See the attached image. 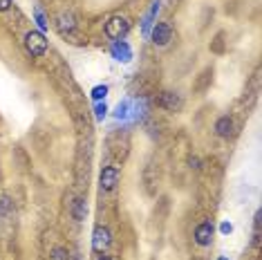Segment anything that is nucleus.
<instances>
[{
  "instance_id": "obj_9",
  "label": "nucleus",
  "mask_w": 262,
  "mask_h": 260,
  "mask_svg": "<svg viewBox=\"0 0 262 260\" xmlns=\"http://www.w3.org/2000/svg\"><path fill=\"white\" fill-rule=\"evenodd\" d=\"M159 5H162V0H152L150 9L146 11L144 20H141V34L148 38V34H150V29L155 27V20H157V14H159Z\"/></svg>"
},
{
  "instance_id": "obj_14",
  "label": "nucleus",
  "mask_w": 262,
  "mask_h": 260,
  "mask_svg": "<svg viewBox=\"0 0 262 260\" xmlns=\"http://www.w3.org/2000/svg\"><path fill=\"white\" fill-rule=\"evenodd\" d=\"M34 18H36L38 32H45V29L50 27V23H47V18H45V14H43V9L40 7H34Z\"/></svg>"
},
{
  "instance_id": "obj_15",
  "label": "nucleus",
  "mask_w": 262,
  "mask_h": 260,
  "mask_svg": "<svg viewBox=\"0 0 262 260\" xmlns=\"http://www.w3.org/2000/svg\"><path fill=\"white\" fill-rule=\"evenodd\" d=\"M90 97L94 99V101H105V97H108V85H94Z\"/></svg>"
},
{
  "instance_id": "obj_16",
  "label": "nucleus",
  "mask_w": 262,
  "mask_h": 260,
  "mask_svg": "<svg viewBox=\"0 0 262 260\" xmlns=\"http://www.w3.org/2000/svg\"><path fill=\"white\" fill-rule=\"evenodd\" d=\"M105 115H108V105H105V101H97V105H94V117H97V121H103Z\"/></svg>"
},
{
  "instance_id": "obj_7",
  "label": "nucleus",
  "mask_w": 262,
  "mask_h": 260,
  "mask_svg": "<svg viewBox=\"0 0 262 260\" xmlns=\"http://www.w3.org/2000/svg\"><path fill=\"white\" fill-rule=\"evenodd\" d=\"M159 105H162L164 110H168V112H177V110H182L184 99L177 92L166 90V92H162V97H159Z\"/></svg>"
},
{
  "instance_id": "obj_6",
  "label": "nucleus",
  "mask_w": 262,
  "mask_h": 260,
  "mask_svg": "<svg viewBox=\"0 0 262 260\" xmlns=\"http://www.w3.org/2000/svg\"><path fill=\"white\" fill-rule=\"evenodd\" d=\"M110 54L119 63H130L133 61V50H130V45L126 43V40H115L112 47H110Z\"/></svg>"
},
{
  "instance_id": "obj_12",
  "label": "nucleus",
  "mask_w": 262,
  "mask_h": 260,
  "mask_svg": "<svg viewBox=\"0 0 262 260\" xmlns=\"http://www.w3.org/2000/svg\"><path fill=\"white\" fill-rule=\"evenodd\" d=\"M85 213H88V206H85V200L83 198H76L74 204H72V218L76 222L85 220Z\"/></svg>"
},
{
  "instance_id": "obj_10",
  "label": "nucleus",
  "mask_w": 262,
  "mask_h": 260,
  "mask_svg": "<svg viewBox=\"0 0 262 260\" xmlns=\"http://www.w3.org/2000/svg\"><path fill=\"white\" fill-rule=\"evenodd\" d=\"M195 242L200 247H208L213 242V224L211 222H202L195 229Z\"/></svg>"
},
{
  "instance_id": "obj_2",
  "label": "nucleus",
  "mask_w": 262,
  "mask_h": 260,
  "mask_svg": "<svg viewBox=\"0 0 262 260\" xmlns=\"http://www.w3.org/2000/svg\"><path fill=\"white\" fill-rule=\"evenodd\" d=\"M25 50H27V54L29 56H45V52H47V38H45V34L43 32H38V29H32V32H27L25 34Z\"/></svg>"
},
{
  "instance_id": "obj_20",
  "label": "nucleus",
  "mask_w": 262,
  "mask_h": 260,
  "mask_svg": "<svg viewBox=\"0 0 262 260\" xmlns=\"http://www.w3.org/2000/svg\"><path fill=\"white\" fill-rule=\"evenodd\" d=\"M11 3H14V0H0V11H7L11 7Z\"/></svg>"
},
{
  "instance_id": "obj_19",
  "label": "nucleus",
  "mask_w": 262,
  "mask_h": 260,
  "mask_svg": "<svg viewBox=\"0 0 262 260\" xmlns=\"http://www.w3.org/2000/svg\"><path fill=\"white\" fill-rule=\"evenodd\" d=\"M220 231H222L224 235H229L231 231H233V224H231V222H222V224H220Z\"/></svg>"
},
{
  "instance_id": "obj_21",
  "label": "nucleus",
  "mask_w": 262,
  "mask_h": 260,
  "mask_svg": "<svg viewBox=\"0 0 262 260\" xmlns=\"http://www.w3.org/2000/svg\"><path fill=\"white\" fill-rule=\"evenodd\" d=\"M97 260H112V258H108V256H99Z\"/></svg>"
},
{
  "instance_id": "obj_11",
  "label": "nucleus",
  "mask_w": 262,
  "mask_h": 260,
  "mask_svg": "<svg viewBox=\"0 0 262 260\" xmlns=\"http://www.w3.org/2000/svg\"><path fill=\"white\" fill-rule=\"evenodd\" d=\"M231 133H233V121H231V117H220L215 121V135L217 137H229Z\"/></svg>"
},
{
  "instance_id": "obj_17",
  "label": "nucleus",
  "mask_w": 262,
  "mask_h": 260,
  "mask_svg": "<svg viewBox=\"0 0 262 260\" xmlns=\"http://www.w3.org/2000/svg\"><path fill=\"white\" fill-rule=\"evenodd\" d=\"M11 209H14V204H11V200L7 198V195H3V198H0V215H7Z\"/></svg>"
},
{
  "instance_id": "obj_3",
  "label": "nucleus",
  "mask_w": 262,
  "mask_h": 260,
  "mask_svg": "<svg viewBox=\"0 0 262 260\" xmlns=\"http://www.w3.org/2000/svg\"><path fill=\"white\" fill-rule=\"evenodd\" d=\"M110 245H112L110 229L108 227H101V224H99V227L94 229V233H92V249L97 251V253H105Z\"/></svg>"
},
{
  "instance_id": "obj_4",
  "label": "nucleus",
  "mask_w": 262,
  "mask_h": 260,
  "mask_svg": "<svg viewBox=\"0 0 262 260\" xmlns=\"http://www.w3.org/2000/svg\"><path fill=\"white\" fill-rule=\"evenodd\" d=\"M119 184V168L117 166H103L101 168V175H99V186L103 193H110L115 191Z\"/></svg>"
},
{
  "instance_id": "obj_5",
  "label": "nucleus",
  "mask_w": 262,
  "mask_h": 260,
  "mask_svg": "<svg viewBox=\"0 0 262 260\" xmlns=\"http://www.w3.org/2000/svg\"><path fill=\"white\" fill-rule=\"evenodd\" d=\"M148 38H150L155 45H168V40L172 38V29H170L168 23H155V27L150 29Z\"/></svg>"
},
{
  "instance_id": "obj_8",
  "label": "nucleus",
  "mask_w": 262,
  "mask_h": 260,
  "mask_svg": "<svg viewBox=\"0 0 262 260\" xmlns=\"http://www.w3.org/2000/svg\"><path fill=\"white\" fill-rule=\"evenodd\" d=\"M56 29L63 34V36H68V34H74V29H76V16L72 14V11H63V14H58Z\"/></svg>"
},
{
  "instance_id": "obj_18",
  "label": "nucleus",
  "mask_w": 262,
  "mask_h": 260,
  "mask_svg": "<svg viewBox=\"0 0 262 260\" xmlns=\"http://www.w3.org/2000/svg\"><path fill=\"white\" fill-rule=\"evenodd\" d=\"M52 260H70V251L63 249V247H56V249L52 251Z\"/></svg>"
},
{
  "instance_id": "obj_22",
  "label": "nucleus",
  "mask_w": 262,
  "mask_h": 260,
  "mask_svg": "<svg viewBox=\"0 0 262 260\" xmlns=\"http://www.w3.org/2000/svg\"><path fill=\"white\" fill-rule=\"evenodd\" d=\"M220 260H226V258H220Z\"/></svg>"
},
{
  "instance_id": "obj_13",
  "label": "nucleus",
  "mask_w": 262,
  "mask_h": 260,
  "mask_svg": "<svg viewBox=\"0 0 262 260\" xmlns=\"http://www.w3.org/2000/svg\"><path fill=\"white\" fill-rule=\"evenodd\" d=\"M130 105H133V101H130V99H123V101L117 105V110H115V119H119V121L128 119V115H130Z\"/></svg>"
},
{
  "instance_id": "obj_1",
  "label": "nucleus",
  "mask_w": 262,
  "mask_h": 260,
  "mask_svg": "<svg viewBox=\"0 0 262 260\" xmlns=\"http://www.w3.org/2000/svg\"><path fill=\"white\" fill-rule=\"evenodd\" d=\"M103 32L105 36H108L110 40H121L126 34L130 32V20L126 18V16H110L108 20H105L103 25Z\"/></svg>"
}]
</instances>
